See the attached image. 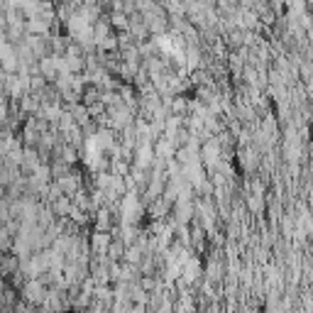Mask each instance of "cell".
I'll list each match as a JSON object with an SVG mask.
<instances>
[{"label": "cell", "mask_w": 313, "mask_h": 313, "mask_svg": "<svg viewBox=\"0 0 313 313\" xmlns=\"http://www.w3.org/2000/svg\"><path fill=\"white\" fill-rule=\"evenodd\" d=\"M110 240H113L110 230H96V232L91 235V252H93V255H105Z\"/></svg>", "instance_id": "1"}, {"label": "cell", "mask_w": 313, "mask_h": 313, "mask_svg": "<svg viewBox=\"0 0 313 313\" xmlns=\"http://www.w3.org/2000/svg\"><path fill=\"white\" fill-rule=\"evenodd\" d=\"M108 25H110L113 29H120V32H122V29H127V15H125L122 10H113V12H110Z\"/></svg>", "instance_id": "2"}, {"label": "cell", "mask_w": 313, "mask_h": 313, "mask_svg": "<svg viewBox=\"0 0 313 313\" xmlns=\"http://www.w3.org/2000/svg\"><path fill=\"white\" fill-rule=\"evenodd\" d=\"M247 208H250L255 215H259V213L264 210V199H262V194H259V191L247 196Z\"/></svg>", "instance_id": "3"}]
</instances>
